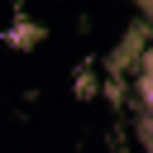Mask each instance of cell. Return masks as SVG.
Listing matches in <instances>:
<instances>
[{"instance_id":"1","label":"cell","mask_w":153,"mask_h":153,"mask_svg":"<svg viewBox=\"0 0 153 153\" xmlns=\"http://www.w3.org/2000/svg\"><path fill=\"white\" fill-rule=\"evenodd\" d=\"M134 100H139V115H153V48L143 53V62L134 72Z\"/></svg>"},{"instance_id":"2","label":"cell","mask_w":153,"mask_h":153,"mask_svg":"<svg viewBox=\"0 0 153 153\" xmlns=\"http://www.w3.org/2000/svg\"><path fill=\"white\" fill-rule=\"evenodd\" d=\"M5 43H10V48H19V53H24V48H38V43H43V24L19 19V24H10V29H5Z\"/></svg>"},{"instance_id":"3","label":"cell","mask_w":153,"mask_h":153,"mask_svg":"<svg viewBox=\"0 0 153 153\" xmlns=\"http://www.w3.org/2000/svg\"><path fill=\"white\" fill-rule=\"evenodd\" d=\"M134 134H139L143 153H153V115H139V120H134Z\"/></svg>"},{"instance_id":"4","label":"cell","mask_w":153,"mask_h":153,"mask_svg":"<svg viewBox=\"0 0 153 153\" xmlns=\"http://www.w3.org/2000/svg\"><path fill=\"white\" fill-rule=\"evenodd\" d=\"M76 91H81V96H96V76H91V72H81V81H76Z\"/></svg>"}]
</instances>
